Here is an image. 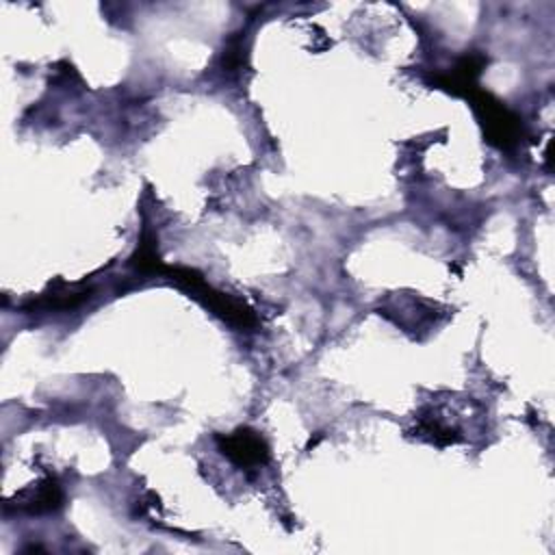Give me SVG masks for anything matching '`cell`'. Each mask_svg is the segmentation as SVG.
Segmentation results:
<instances>
[{
	"mask_svg": "<svg viewBox=\"0 0 555 555\" xmlns=\"http://www.w3.org/2000/svg\"><path fill=\"white\" fill-rule=\"evenodd\" d=\"M61 501H63L61 488L52 479H48L41 486H37V490L22 505H26L30 512H52L61 505Z\"/></svg>",
	"mask_w": 555,
	"mask_h": 555,
	"instance_id": "4",
	"label": "cell"
},
{
	"mask_svg": "<svg viewBox=\"0 0 555 555\" xmlns=\"http://www.w3.org/2000/svg\"><path fill=\"white\" fill-rule=\"evenodd\" d=\"M217 444L221 453L241 468H256L269 460L267 442L251 429H236L234 434L217 436Z\"/></svg>",
	"mask_w": 555,
	"mask_h": 555,
	"instance_id": "3",
	"label": "cell"
},
{
	"mask_svg": "<svg viewBox=\"0 0 555 555\" xmlns=\"http://www.w3.org/2000/svg\"><path fill=\"white\" fill-rule=\"evenodd\" d=\"M416 431H418L421 436H427V440H431V442H436V444H451V442L460 440V438L455 436V431H453L449 425L440 423L436 416L421 418Z\"/></svg>",
	"mask_w": 555,
	"mask_h": 555,
	"instance_id": "5",
	"label": "cell"
},
{
	"mask_svg": "<svg viewBox=\"0 0 555 555\" xmlns=\"http://www.w3.org/2000/svg\"><path fill=\"white\" fill-rule=\"evenodd\" d=\"M473 102L481 115L488 139L492 143H496L499 147L514 145L518 139V132H520L518 119L501 102H496L492 95H488L483 91L473 95Z\"/></svg>",
	"mask_w": 555,
	"mask_h": 555,
	"instance_id": "2",
	"label": "cell"
},
{
	"mask_svg": "<svg viewBox=\"0 0 555 555\" xmlns=\"http://www.w3.org/2000/svg\"><path fill=\"white\" fill-rule=\"evenodd\" d=\"M160 275L169 278L178 286L186 288L193 297H197L204 306H208L217 317H221L230 325H236V327H254L256 325V317H254V312L245 304H241L236 299H230L228 295H223V293L215 291L212 286H208L206 280L197 271L182 269V267H165L163 264Z\"/></svg>",
	"mask_w": 555,
	"mask_h": 555,
	"instance_id": "1",
	"label": "cell"
}]
</instances>
